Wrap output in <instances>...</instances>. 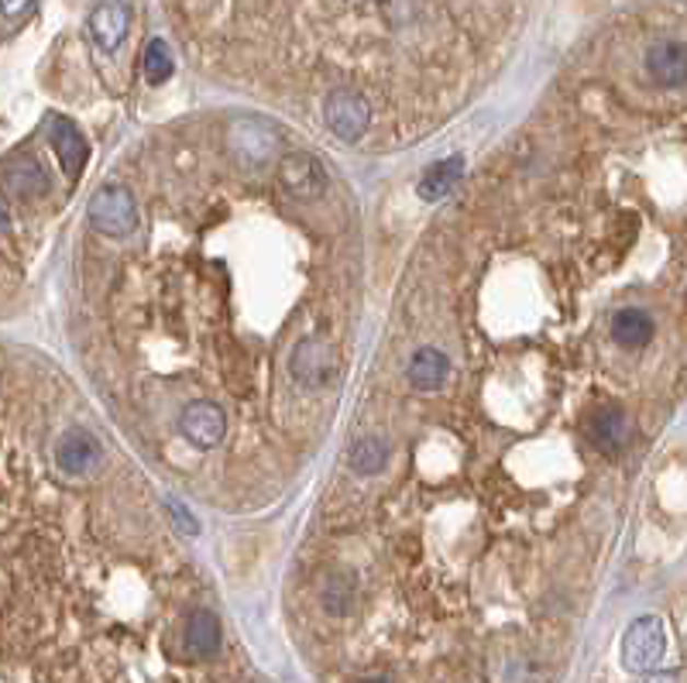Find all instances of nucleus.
Here are the masks:
<instances>
[{"mask_svg": "<svg viewBox=\"0 0 687 683\" xmlns=\"http://www.w3.org/2000/svg\"><path fill=\"white\" fill-rule=\"evenodd\" d=\"M323 120L341 141H362L371 128V104L365 93L337 86L323 100Z\"/></svg>", "mask_w": 687, "mask_h": 683, "instance_id": "1", "label": "nucleus"}, {"mask_svg": "<svg viewBox=\"0 0 687 683\" xmlns=\"http://www.w3.org/2000/svg\"><path fill=\"white\" fill-rule=\"evenodd\" d=\"M664 649H667L664 622L643 615V618H636L622 636V667L629 673H653L660 660H664Z\"/></svg>", "mask_w": 687, "mask_h": 683, "instance_id": "2", "label": "nucleus"}, {"mask_svg": "<svg viewBox=\"0 0 687 683\" xmlns=\"http://www.w3.org/2000/svg\"><path fill=\"white\" fill-rule=\"evenodd\" d=\"M87 213H90V223L96 227V231L107 238H124L138 227L135 196L124 186H100L90 199Z\"/></svg>", "mask_w": 687, "mask_h": 683, "instance_id": "3", "label": "nucleus"}, {"mask_svg": "<svg viewBox=\"0 0 687 683\" xmlns=\"http://www.w3.org/2000/svg\"><path fill=\"white\" fill-rule=\"evenodd\" d=\"M289 374L310 392L327 389L337 378V350H334V344H327L323 337H302L293 347Z\"/></svg>", "mask_w": 687, "mask_h": 683, "instance_id": "4", "label": "nucleus"}, {"mask_svg": "<svg viewBox=\"0 0 687 683\" xmlns=\"http://www.w3.org/2000/svg\"><path fill=\"white\" fill-rule=\"evenodd\" d=\"M227 148H231V155L241 162V165H251L259 169L272 159V151L278 144V135L268 120L262 117H234L227 124Z\"/></svg>", "mask_w": 687, "mask_h": 683, "instance_id": "5", "label": "nucleus"}, {"mask_svg": "<svg viewBox=\"0 0 687 683\" xmlns=\"http://www.w3.org/2000/svg\"><path fill=\"white\" fill-rule=\"evenodd\" d=\"M180 433L199 450H214L227 433V416H224V409L217 406V402L196 398L180 416Z\"/></svg>", "mask_w": 687, "mask_h": 683, "instance_id": "6", "label": "nucleus"}, {"mask_svg": "<svg viewBox=\"0 0 687 683\" xmlns=\"http://www.w3.org/2000/svg\"><path fill=\"white\" fill-rule=\"evenodd\" d=\"M646 76L664 90L687 86V45L677 38H660L646 48Z\"/></svg>", "mask_w": 687, "mask_h": 683, "instance_id": "7", "label": "nucleus"}, {"mask_svg": "<svg viewBox=\"0 0 687 683\" xmlns=\"http://www.w3.org/2000/svg\"><path fill=\"white\" fill-rule=\"evenodd\" d=\"M278 183H283L293 196L317 199L327 193V172L313 155H307V151H293V155L278 162Z\"/></svg>", "mask_w": 687, "mask_h": 683, "instance_id": "8", "label": "nucleus"}, {"mask_svg": "<svg viewBox=\"0 0 687 683\" xmlns=\"http://www.w3.org/2000/svg\"><path fill=\"white\" fill-rule=\"evenodd\" d=\"M45 128H48V141H53V151H56L62 172L69 175V180H76V175H80L83 165H87V155H90V148L83 141L80 128H76V124L69 117H62V114L48 117Z\"/></svg>", "mask_w": 687, "mask_h": 683, "instance_id": "9", "label": "nucleus"}, {"mask_svg": "<svg viewBox=\"0 0 687 683\" xmlns=\"http://www.w3.org/2000/svg\"><path fill=\"white\" fill-rule=\"evenodd\" d=\"M127 28H131V11H127L124 0H100L90 14V35L104 53H114L127 38Z\"/></svg>", "mask_w": 687, "mask_h": 683, "instance_id": "10", "label": "nucleus"}, {"mask_svg": "<svg viewBox=\"0 0 687 683\" xmlns=\"http://www.w3.org/2000/svg\"><path fill=\"white\" fill-rule=\"evenodd\" d=\"M56 464L66 474H87L100 464V443L87 429H69L56 447Z\"/></svg>", "mask_w": 687, "mask_h": 683, "instance_id": "11", "label": "nucleus"}, {"mask_svg": "<svg viewBox=\"0 0 687 683\" xmlns=\"http://www.w3.org/2000/svg\"><path fill=\"white\" fill-rule=\"evenodd\" d=\"M588 440L602 450V453H619L629 443V416L619 406H602L592 419H588Z\"/></svg>", "mask_w": 687, "mask_h": 683, "instance_id": "12", "label": "nucleus"}, {"mask_svg": "<svg viewBox=\"0 0 687 683\" xmlns=\"http://www.w3.org/2000/svg\"><path fill=\"white\" fill-rule=\"evenodd\" d=\"M4 183L14 196H48V175L45 169L32 159V155H11L8 169H4Z\"/></svg>", "mask_w": 687, "mask_h": 683, "instance_id": "13", "label": "nucleus"}, {"mask_svg": "<svg viewBox=\"0 0 687 683\" xmlns=\"http://www.w3.org/2000/svg\"><path fill=\"white\" fill-rule=\"evenodd\" d=\"M450 374V361L447 354L437 347H420L410 358V385L420 392H434L447 382Z\"/></svg>", "mask_w": 687, "mask_h": 683, "instance_id": "14", "label": "nucleus"}, {"mask_svg": "<svg viewBox=\"0 0 687 683\" xmlns=\"http://www.w3.org/2000/svg\"><path fill=\"white\" fill-rule=\"evenodd\" d=\"M186 649L196 656V660H214L220 649V622L214 612L199 609L190 615L186 622Z\"/></svg>", "mask_w": 687, "mask_h": 683, "instance_id": "15", "label": "nucleus"}, {"mask_svg": "<svg viewBox=\"0 0 687 683\" xmlns=\"http://www.w3.org/2000/svg\"><path fill=\"white\" fill-rule=\"evenodd\" d=\"M612 337H616L619 347H629V350L646 347L653 340V320H650V313L636 310V306L619 310L612 316Z\"/></svg>", "mask_w": 687, "mask_h": 683, "instance_id": "16", "label": "nucleus"}, {"mask_svg": "<svg viewBox=\"0 0 687 683\" xmlns=\"http://www.w3.org/2000/svg\"><path fill=\"white\" fill-rule=\"evenodd\" d=\"M461 180H465V159H461V155L444 159V162H437V165H430V169H426V175L420 180V196L434 204V199H444V196H447L457 183H461Z\"/></svg>", "mask_w": 687, "mask_h": 683, "instance_id": "17", "label": "nucleus"}, {"mask_svg": "<svg viewBox=\"0 0 687 683\" xmlns=\"http://www.w3.org/2000/svg\"><path fill=\"white\" fill-rule=\"evenodd\" d=\"M386 464H389V443L386 440L365 437V440L354 443V450H351V467L358 471V474L371 477V474H378Z\"/></svg>", "mask_w": 687, "mask_h": 683, "instance_id": "18", "label": "nucleus"}, {"mask_svg": "<svg viewBox=\"0 0 687 683\" xmlns=\"http://www.w3.org/2000/svg\"><path fill=\"white\" fill-rule=\"evenodd\" d=\"M175 62H172V53H169V45L162 38H151L148 48H145V76H148V83H165L169 76H172Z\"/></svg>", "mask_w": 687, "mask_h": 683, "instance_id": "19", "label": "nucleus"}, {"mask_svg": "<svg viewBox=\"0 0 687 683\" xmlns=\"http://www.w3.org/2000/svg\"><path fill=\"white\" fill-rule=\"evenodd\" d=\"M351 601H354V594L347 591L344 580H330L327 591H323V604H327V609L334 612V615H344L351 609Z\"/></svg>", "mask_w": 687, "mask_h": 683, "instance_id": "20", "label": "nucleus"}, {"mask_svg": "<svg viewBox=\"0 0 687 683\" xmlns=\"http://www.w3.org/2000/svg\"><path fill=\"white\" fill-rule=\"evenodd\" d=\"M165 509H169V516H172V522L183 529V533H190V536H196L199 533V522H196V516L186 509L183 501H175V498H169L165 501Z\"/></svg>", "mask_w": 687, "mask_h": 683, "instance_id": "21", "label": "nucleus"}, {"mask_svg": "<svg viewBox=\"0 0 687 683\" xmlns=\"http://www.w3.org/2000/svg\"><path fill=\"white\" fill-rule=\"evenodd\" d=\"M650 683H677V680H674L671 673H656V676H653Z\"/></svg>", "mask_w": 687, "mask_h": 683, "instance_id": "22", "label": "nucleus"}, {"mask_svg": "<svg viewBox=\"0 0 687 683\" xmlns=\"http://www.w3.org/2000/svg\"><path fill=\"white\" fill-rule=\"evenodd\" d=\"M362 683H392L389 676H368V680H362Z\"/></svg>", "mask_w": 687, "mask_h": 683, "instance_id": "23", "label": "nucleus"}]
</instances>
